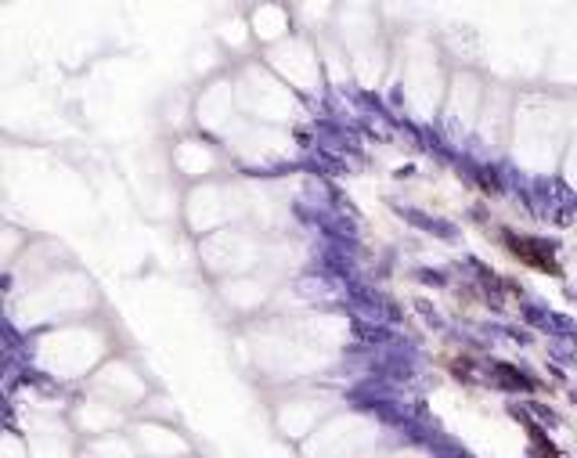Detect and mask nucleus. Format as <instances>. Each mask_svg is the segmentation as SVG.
I'll use <instances>...</instances> for the list:
<instances>
[{
    "label": "nucleus",
    "mask_w": 577,
    "mask_h": 458,
    "mask_svg": "<svg viewBox=\"0 0 577 458\" xmlns=\"http://www.w3.org/2000/svg\"><path fill=\"white\" fill-rule=\"evenodd\" d=\"M505 246H509V252H512V257H516L520 263H531L534 271H549V275H559L556 257H552V249L545 246V242H534V239H516V235H505Z\"/></svg>",
    "instance_id": "obj_1"
}]
</instances>
